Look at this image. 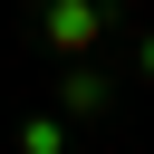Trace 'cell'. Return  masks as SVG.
I'll return each instance as SVG.
<instances>
[{
	"mask_svg": "<svg viewBox=\"0 0 154 154\" xmlns=\"http://www.w3.org/2000/svg\"><path fill=\"white\" fill-rule=\"evenodd\" d=\"M125 87H154V29H135V58H125Z\"/></svg>",
	"mask_w": 154,
	"mask_h": 154,
	"instance_id": "277c9868",
	"label": "cell"
},
{
	"mask_svg": "<svg viewBox=\"0 0 154 154\" xmlns=\"http://www.w3.org/2000/svg\"><path fill=\"white\" fill-rule=\"evenodd\" d=\"M19 154H67V116H29L19 125Z\"/></svg>",
	"mask_w": 154,
	"mask_h": 154,
	"instance_id": "3957f363",
	"label": "cell"
},
{
	"mask_svg": "<svg viewBox=\"0 0 154 154\" xmlns=\"http://www.w3.org/2000/svg\"><path fill=\"white\" fill-rule=\"evenodd\" d=\"M125 106V77L116 67H96V58H58V116L67 125H106Z\"/></svg>",
	"mask_w": 154,
	"mask_h": 154,
	"instance_id": "7a4b0ae2",
	"label": "cell"
},
{
	"mask_svg": "<svg viewBox=\"0 0 154 154\" xmlns=\"http://www.w3.org/2000/svg\"><path fill=\"white\" fill-rule=\"evenodd\" d=\"M116 29H125L116 0H38V38L58 58H96V38H116Z\"/></svg>",
	"mask_w": 154,
	"mask_h": 154,
	"instance_id": "6da1fadb",
	"label": "cell"
}]
</instances>
